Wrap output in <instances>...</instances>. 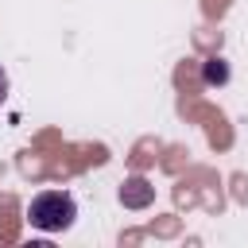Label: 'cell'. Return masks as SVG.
Returning a JSON list of instances; mask_svg holds the SVG:
<instances>
[{"instance_id":"1","label":"cell","mask_w":248,"mask_h":248,"mask_svg":"<svg viewBox=\"0 0 248 248\" xmlns=\"http://www.w3.org/2000/svg\"><path fill=\"white\" fill-rule=\"evenodd\" d=\"M74 217H78V205H74V198L66 190H43L27 205V221L39 232H62V229L74 225Z\"/></svg>"},{"instance_id":"2","label":"cell","mask_w":248,"mask_h":248,"mask_svg":"<svg viewBox=\"0 0 248 248\" xmlns=\"http://www.w3.org/2000/svg\"><path fill=\"white\" fill-rule=\"evenodd\" d=\"M202 78H205L209 85H225V81H229V66H225V58H209V62L202 66Z\"/></svg>"},{"instance_id":"3","label":"cell","mask_w":248,"mask_h":248,"mask_svg":"<svg viewBox=\"0 0 248 248\" xmlns=\"http://www.w3.org/2000/svg\"><path fill=\"white\" fill-rule=\"evenodd\" d=\"M4 97H8V74H4V66H0V105H4Z\"/></svg>"}]
</instances>
